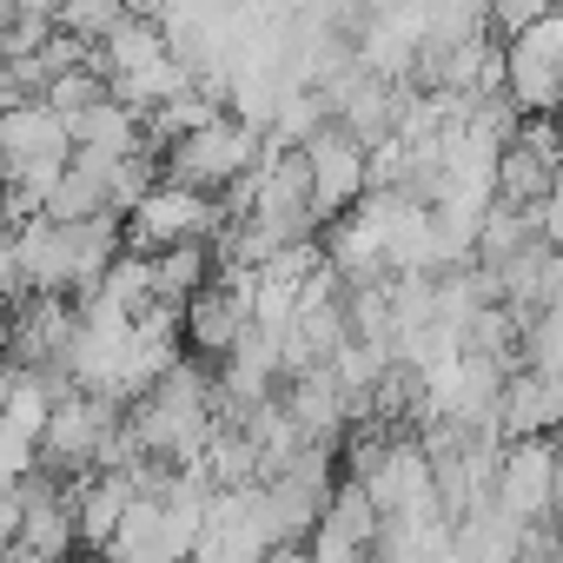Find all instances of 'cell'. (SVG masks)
Wrapping results in <instances>:
<instances>
[{"mask_svg": "<svg viewBox=\"0 0 563 563\" xmlns=\"http://www.w3.org/2000/svg\"><path fill=\"white\" fill-rule=\"evenodd\" d=\"M245 159H252V133L232 126V120H212V126H199L173 146V186H192V192L225 186V179L245 173Z\"/></svg>", "mask_w": 563, "mask_h": 563, "instance_id": "1", "label": "cell"}, {"mask_svg": "<svg viewBox=\"0 0 563 563\" xmlns=\"http://www.w3.org/2000/svg\"><path fill=\"white\" fill-rule=\"evenodd\" d=\"M372 159H365V146H358V133H312V146H306V179H312V212H339V206H352L358 192H365V173Z\"/></svg>", "mask_w": 563, "mask_h": 563, "instance_id": "2", "label": "cell"}]
</instances>
